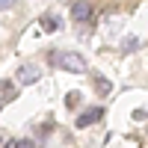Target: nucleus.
<instances>
[{
    "instance_id": "1",
    "label": "nucleus",
    "mask_w": 148,
    "mask_h": 148,
    "mask_svg": "<svg viewBox=\"0 0 148 148\" xmlns=\"http://www.w3.org/2000/svg\"><path fill=\"white\" fill-rule=\"evenodd\" d=\"M51 62L56 68H62V71H71V74H83L86 68H89L86 59H83V53H74V51H53Z\"/></svg>"
},
{
    "instance_id": "2",
    "label": "nucleus",
    "mask_w": 148,
    "mask_h": 148,
    "mask_svg": "<svg viewBox=\"0 0 148 148\" xmlns=\"http://www.w3.org/2000/svg\"><path fill=\"white\" fill-rule=\"evenodd\" d=\"M92 15H95V6L89 3V0H77V3L71 6V21H77V24L92 21Z\"/></svg>"
},
{
    "instance_id": "3",
    "label": "nucleus",
    "mask_w": 148,
    "mask_h": 148,
    "mask_svg": "<svg viewBox=\"0 0 148 148\" xmlns=\"http://www.w3.org/2000/svg\"><path fill=\"white\" fill-rule=\"evenodd\" d=\"M39 77H42V68L36 65V62H24V65L18 68V83H24V86L39 83Z\"/></svg>"
},
{
    "instance_id": "4",
    "label": "nucleus",
    "mask_w": 148,
    "mask_h": 148,
    "mask_svg": "<svg viewBox=\"0 0 148 148\" xmlns=\"http://www.w3.org/2000/svg\"><path fill=\"white\" fill-rule=\"evenodd\" d=\"M101 116H104V110H101V107H92V110H86V113H80L74 125H77L80 130H86V127H92V125H95V121L101 119Z\"/></svg>"
},
{
    "instance_id": "5",
    "label": "nucleus",
    "mask_w": 148,
    "mask_h": 148,
    "mask_svg": "<svg viewBox=\"0 0 148 148\" xmlns=\"http://www.w3.org/2000/svg\"><path fill=\"white\" fill-rule=\"evenodd\" d=\"M92 80H95V86H98V92H101V95H110V92H113V83H110L104 74H95Z\"/></svg>"
},
{
    "instance_id": "6",
    "label": "nucleus",
    "mask_w": 148,
    "mask_h": 148,
    "mask_svg": "<svg viewBox=\"0 0 148 148\" xmlns=\"http://www.w3.org/2000/svg\"><path fill=\"white\" fill-rule=\"evenodd\" d=\"M39 24H42V30L53 33V30L59 27V18H56V15H42V21H39Z\"/></svg>"
},
{
    "instance_id": "7",
    "label": "nucleus",
    "mask_w": 148,
    "mask_h": 148,
    "mask_svg": "<svg viewBox=\"0 0 148 148\" xmlns=\"http://www.w3.org/2000/svg\"><path fill=\"white\" fill-rule=\"evenodd\" d=\"M77 104H80V92H68V95H65V107H68V110H74Z\"/></svg>"
},
{
    "instance_id": "8",
    "label": "nucleus",
    "mask_w": 148,
    "mask_h": 148,
    "mask_svg": "<svg viewBox=\"0 0 148 148\" xmlns=\"http://www.w3.org/2000/svg\"><path fill=\"white\" fill-rule=\"evenodd\" d=\"M121 47H125V53H130V51H136V47H139V42L130 36V39H125V45H121Z\"/></svg>"
},
{
    "instance_id": "9",
    "label": "nucleus",
    "mask_w": 148,
    "mask_h": 148,
    "mask_svg": "<svg viewBox=\"0 0 148 148\" xmlns=\"http://www.w3.org/2000/svg\"><path fill=\"white\" fill-rule=\"evenodd\" d=\"M9 145H15V148H30L33 139H9Z\"/></svg>"
},
{
    "instance_id": "10",
    "label": "nucleus",
    "mask_w": 148,
    "mask_h": 148,
    "mask_svg": "<svg viewBox=\"0 0 148 148\" xmlns=\"http://www.w3.org/2000/svg\"><path fill=\"white\" fill-rule=\"evenodd\" d=\"M18 0H0V9H15Z\"/></svg>"
}]
</instances>
